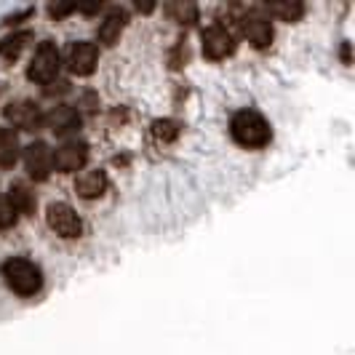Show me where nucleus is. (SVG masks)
<instances>
[{"instance_id": "nucleus-1", "label": "nucleus", "mask_w": 355, "mask_h": 355, "mask_svg": "<svg viewBox=\"0 0 355 355\" xmlns=\"http://www.w3.org/2000/svg\"><path fill=\"white\" fill-rule=\"evenodd\" d=\"M230 137L246 150H262L272 139V128L257 110H238L230 121Z\"/></svg>"}, {"instance_id": "nucleus-2", "label": "nucleus", "mask_w": 355, "mask_h": 355, "mask_svg": "<svg viewBox=\"0 0 355 355\" xmlns=\"http://www.w3.org/2000/svg\"><path fill=\"white\" fill-rule=\"evenodd\" d=\"M0 278L6 281V286L19 294V297H35L43 288V272L35 262L24 259V257H11L6 259L0 267Z\"/></svg>"}, {"instance_id": "nucleus-3", "label": "nucleus", "mask_w": 355, "mask_h": 355, "mask_svg": "<svg viewBox=\"0 0 355 355\" xmlns=\"http://www.w3.org/2000/svg\"><path fill=\"white\" fill-rule=\"evenodd\" d=\"M62 67V53L56 49V43L51 40H43L40 46L35 49V56L27 67V78L33 83H51L56 78V72Z\"/></svg>"}, {"instance_id": "nucleus-4", "label": "nucleus", "mask_w": 355, "mask_h": 355, "mask_svg": "<svg viewBox=\"0 0 355 355\" xmlns=\"http://www.w3.org/2000/svg\"><path fill=\"white\" fill-rule=\"evenodd\" d=\"M46 222H49V227H51L59 238H64V241H72V238H78V235L83 232V222H80L78 211L72 209L70 203H62V200L49 206Z\"/></svg>"}, {"instance_id": "nucleus-5", "label": "nucleus", "mask_w": 355, "mask_h": 355, "mask_svg": "<svg viewBox=\"0 0 355 355\" xmlns=\"http://www.w3.org/2000/svg\"><path fill=\"white\" fill-rule=\"evenodd\" d=\"M235 51V35L225 24H211L209 30H203V53L219 62V59H227Z\"/></svg>"}, {"instance_id": "nucleus-6", "label": "nucleus", "mask_w": 355, "mask_h": 355, "mask_svg": "<svg viewBox=\"0 0 355 355\" xmlns=\"http://www.w3.org/2000/svg\"><path fill=\"white\" fill-rule=\"evenodd\" d=\"M24 166L35 182H46L53 171V153L46 142H33L24 147Z\"/></svg>"}, {"instance_id": "nucleus-7", "label": "nucleus", "mask_w": 355, "mask_h": 355, "mask_svg": "<svg viewBox=\"0 0 355 355\" xmlns=\"http://www.w3.org/2000/svg\"><path fill=\"white\" fill-rule=\"evenodd\" d=\"M86 160H89V144L78 142V139L64 142L62 147H56V153H53V166H56L62 174H72V171L83 168Z\"/></svg>"}, {"instance_id": "nucleus-8", "label": "nucleus", "mask_w": 355, "mask_h": 355, "mask_svg": "<svg viewBox=\"0 0 355 355\" xmlns=\"http://www.w3.org/2000/svg\"><path fill=\"white\" fill-rule=\"evenodd\" d=\"M96 59H99V51L89 40H78L67 49V67L78 78H86L96 70Z\"/></svg>"}, {"instance_id": "nucleus-9", "label": "nucleus", "mask_w": 355, "mask_h": 355, "mask_svg": "<svg viewBox=\"0 0 355 355\" xmlns=\"http://www.w3.org/2000/svg\"><path fill=\"white\" fill-rule=\"evenodd\" d=\"M6 121L21 131H37L43 125V112L33 102H14L6 107Z\"/></svg>"}, {"instance_id": "nucleus-10", "label": "nucleus", "mask_w": 355, "mask_h": 355, "mask_svg": "<svg viewBox=\"0 0 355 355\" xmlns=\"http://www.w3.org/2000/svg\"><path fill=\"white\" fill-rule=\"evenodd\" d=\"M43 125H49L56 137H70L80 128V115L78 110H72L67 105L53 107L49 115H43Z\"/></svg>"}, {"instance_id": "nucleus-11", "label": "nucleus", "mask_w": 355, "mask_h": 355, "mask_svg": "<svg viewBox=\"0 0 355 355\" xmlns=\"http://www.w3.org/2000/svg\"><path fill=\"white\" fill-rule=\"evenodd\" d=\"M241 33L254 49H267L272 43V24L265 17H243L241 19Z\"/></svg>"}, {"instance_id": "nucleus-12", "label": "nucleus", "mask_w": 355, "mask_h": 355, "mask_svg": "<svg viewBox=\"0 0 355 355\" xmlns=\"http://www.w3.org/2000/svg\"><path fill=\"white\" fill-rule=\"evenodd\" d=\"M107 174L99 171V168H91V171H83L80 177L75 179V193L83 198V200H96L107 193Z\"/></svg>"}, {"instance_id": "nucleus-13", "label": "nucleus", "mask_w": 355, "mask_h": 355, "mask_svg": "<svg viewBox=\"0 0 355 355\" xmlns=\"http://www.w3.org/2000/svg\"><path fill=\"white\" fill-rule=\"evenodd\" d=\"M125 21H128V14H125V11H121V8L110 11V14L102 19L99 30H96V37H99V43H102V46H115V43L121 40V35H123Z\"/></svg>"}, {"instance_id": "nucleus-14", "label": "nucleus", "mask_w": 355, "mask_h": 355, "mask_svg": "<svg viewBox=\"0 0 355 355\" xmlns=\"http://www.w3.org/2000/svg\"><path fill=\"white\" fill-rule=\"evenodd\" d=\"M6 200L11 203V209H14L17 214H27V216L35 211V203H37L35 193H33L27 184H11Z\"/></svg>"}, {"instance_id": "nucleus-15", "label": "nucleus", "mask_w": 355, "mask_h": 355, "mask_svg": "<svg viewBox=\"0 0 355 355\" xmlns=\"http://www.w3.org/2000/svg\"><path fill=\"white\" fill-rule=\"evenodd\" d=\"M19 139L17 134L11 131V128H6V125H0V166H14L19 160Z\"/></svg>"}, {"instance_id": "nucleus-16", "label": "nucleus", "mask_w": 355, "mask_h": 355, "mask_svg": "<svg viewBox=\"0 0 355 355\" xmlns=\"http://www.w3.org/2000/svg\"><path fill=\"white\" fill-rule=\"evenodd\" d=\"M30 40H33L30 33H14V35L3 37V40H0V56L8 59V62H14L19 53L24 51V46H27Z\"/></svg>"}, {"instance_id": "nucleus-17", "label": "nucleus", "mask_w": 355, "mask_h": 355, "mask_svg": "<svg viewBox=\"0 0 355 355\" xmlns=\"http://www.w3.org/2000/svg\"><path fill=\"white\" fill-rule=\"evenodd\" d=\"M270 17H278L281 21H297L304 14L302 3H270L267 6Z\"/></svg>"}, {"instance_id": "nucleus-18", "label": "nucleus", "mask_w": 355, "mask_h": 355, "mask_svg": "<svg viewBox=\"0 0 355 355\" xmlns=\"http://www.w3.org/2000/svg\"><path fill=\"white\" fill-rule=\"evenodd\" d=\"M153 137L158 139V142H174L179 137V123L177 121H171V118H163V121H155L153 123Z\"/></svg>"}, {"instance_id": "nucleus-19", "label": "nucleus", "mask_w": 355, "mask_h": 355, "mask_svg": "<svg viewBox=\"0 0 355 355\" xmlns=\"http://www.w3.org/2000/svg\"><path fill=\"white\" fill-rule=\"evenodd\" d=\"M19 214L11 209V203L6 200V196L0 198V227L6 230V227H11V225H17Z\"/></svg>"}, {"instance_id": "nucleus-20", "label": "nucleus", "mask_w": 355, "mask_h": 355, "mask_svg": "<svg viewBox=\"0 0 355 355\" xmlns=\"http://www.w3.org/2000/svg\"><path fill=\"white\" fill-rule=\"evenodd\" d=\"M168 11H171V14L177 17V21H182V24H184V21L190 24V21L196 19V6H182V3H179V6H168Z\"/></svg>"}]
</instances>
